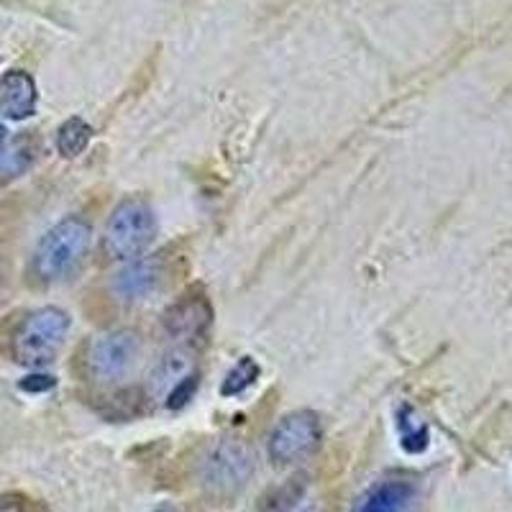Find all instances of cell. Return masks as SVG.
Wrapping results in <instances>:
<instances>
[{
  "mask_svg": "<svg viewBox=\"0 0 512 512\" xmlns=\"http://www.w3.org/2000/svg\"><path fill=\"white\" fill-rule=\"evenodd\" d=\"M93 246V226L80 216H67L49 228L31 256V277L39 285H57L85 264Z\"/></svg>",
  "mask_w": 512,
  "mask_h": 512,
  "instance_id": "obj_1",
  "label": "cell"
},
{
  "mask_svg": "<svg viewBox=\"0 0 512 512\" xmlns=\"http://www.w3.org/2000/svg\"><path fill=\"white\" fill-rule=\"evenodd\" d=\"M144 361V341L131 328H118L90 338L82 346L80 372L100 387H118L136 374Z\"/></svg>",
  "mask_w": 512,
  "mask_h": 512,
  "instance_id": "obj_2",
  "label": "cell"
},
{
  "mask_svg": "<svg viewBox=\"0 0 512 512\" xmlns=\"http://www.w3.org/2000/svg\"><path fill=\"white\" fill-rule=\"evenodd\" d=\"M157 236V216L144 198H126L116 205L100 236V256L105 264L131 262L144 256Z\"/></svg>",
  "mask_w": 512,
  "mask_h": 512,
  "instance_id": "obj_3",
  "label": "cell"
},
{
  "mask_svg": "<svg viewBox=\"0 0 512 512\" xmlns=\"http://www.w3.org/2000/svg\"><path fill=\"white\" fill-rule=\"evenodd\" d=\"M70 333V315L62 308L31 310L18 320L11 333V356L16 364L29 369H41L57 359L64 338Z\"/></svg>",
  "mask_w": 512,
  "mask_h": 512,
  "instance_id": "obj_4",
  "label": "cell"
},
{
  "mask_svg": "<svg viewBox=\"0 0 512 512\" xmlns=\"http://www.w3.org/2000/svg\"><path fill=\"white\" fill-rule=\"evenodd\" d=\"M254 469V448L244 438H221L200 464V484L213 502H231L251 482Z\"/></svg>",
  "mask_w": 512,
  "mask_h": 512,
  "instance_id": "obj_5",
  "label": "cell"
},
{
  "mask_svg": "<svg viewBox=\"0 0 512 512\" xmlns=\"http://www.w3.org/2000/svg\"><path fill=\"white\" fill-rule=\"evenodd\" d=\"M320 441H323V428L318 415L313 410H297L274 425L267 441V454L272 464L292 466L310 459L320 448Z\"/></svg>",
  "mask_w": 512,
  "mask_h": 512,
  "instance_id": "obj_6",
  "label": "cell"
},
{
  "mask_svg": "<svg viewBox=\"0 0 512 512\" xmlns=\"http://www.w3.org/2000/svg\"><path fill=\"white\" fill-rule=\"evenodd\" d=\"M162 326L164 333L175 341V346H185L192 351L198 349L200 344L208 341L210 326H213V305H210L208 295L198 287L187 290L169 305Z\"/></svg>",
  "mask_w": 512,
  "mask_h": 512,
  "instance_id": "obj_7",
  "label": "cell"
},
{
  "mask_svg": "<svg viewBox=\"0 0 512 512\" xmlns=\"http://www.w3.org/2000/svg\"><path fill=\"white\" fill-rule=\"evenodd\" d=\"M169 277V262L167 254L159 251V254H146L139 259H131L126 262V267L116 274L111 280V292L118 303L136 305L144 303L154 292H159L164 287Z\"/></svg>",
  "mask_w": 512,
  "mask_h": 512,
  "instance_id": "obj_8",
  "label": "cell"
},
{
  "mask_svg": "<svg viewBox=\"0 0 512 512\" xmlns=\"http://www.w3.org/2000/svg\"><path fill=\"white\" fill-rule=\"evenodd\" d=\"M195 374V351L185 346H172L154 361L152 374H149V395L152 400H167L169 392L180 387L185 379Z\"/></svg>",
  "mask_w": 512,
  "mask_h": 512,
  "instance_id": "obj_9",
  "label": "cell"
},
{
  "mask_svg": "<svg viewBox=\"0 0 512 512\" xmlns=\"http://www.w3.org/2000/svg\"><path fill=\"white\" fill-rule=\"evenodd\" d=\"M36 111L34 77L24 70H13L0 77V116L24 121Z\"/></svg>",
  "mask_w": 512,
  "mask_h": 512,
  "instance_id": "obj_10",
  "label": "cell"
},
{
  "mask_svg": "<svg viewBox=\"0 0 512 512\" xmlns=\"http://www.w3.org/2000/svg\"><path fill=\"white\" fill-rule=\"evenodd\" d=\"M415 497V487L402 479H387L364 497L356 512H408Z\"/></svg>",
  "mask_w": 512,
  "mask_h": 512,
  "instance_id": "obj_11",
  "label": "cell"
},
{
  "mask_svg": "<svg viewBox=\"0 0 512 512\" xmlns=\"http://www.w3.org/2000/svg\"><path fill=\"white\" fill-rule=\"evenodd\" d=\"M90 139H93V126H90L85 118H67L57 131V149L59 154L67 159L80 157V154L88 149Z\"/></svg>",
  "mask_w": 512,
  "mask_h": 512,
  "instance_id": "obj_12",
  "label": "cell"
},
{
  "mask_svg": "<svg viewBox=\"0 0 512 512\" xmlns=\"http://www.w3.org/2000/svg\"><path fill=\"white\" fill-rule=\"evenodd\" d=\"M259 374H262V367H259V364L251 359V356H244V359H239V364H236V367L226 374V379H223L221 395L223 397L244 395L251 384L259 379Z\"/></svg>",
  "mask_w": 512,
  "mask_h": 512,
  "instance_id": "obj_13",
  "label": "cell"
},
{
  "mask_svg": "<svg viewBox=\"0 0 512 512\" xmlns=\"http://www.w3.org/2000/svg\"><path fill=\"white\" fill-rule=\"evenodd\" d=\"M305 492V479L292 477L287 479L282 487L272 489L267 497H264V510L267 512H287L290 507H295V502L303 497Z\"/></svg>",
  "mask_w": 512,
  "mask_h": 512,
  "instance_id": "obj_14",
  "label": "cell"
},
{
  "mask_svg": "<svg viewBox=\"0 0 512 512\" xmlns=\"http://www.w3.org/2000/svg\"><path fill=\"white\" fill-rule=\"evenodd\" d=\"M29 164H31V149L29 146L24 149V141H21V144H18L11 154H8L6 162H0V175L6 177V180L8 177H16L18 172H24Z\"/></svg>",
  "mask_w": 512,
  "mask_h": 512,
  "instance_id": "obj_15",
  "label": "cell"
},
{
  "mask_svg": "<svg viewBox=\"0 0 512 512\" xmlns=\"http://www.w3.org/2000/svg\"><path fill=\"white\" fill-rule=\"evenodd\" d=\"M195 390H198V374H192L190 379H185V382L180 384V387H175V390L169 392V397L164 402H167L169 410H180L185 408L187 402L192 400V395H195Z\"/></svg>",
  "mask_w": 512,
  "mask_h": 512,
  "instance_id": "obj_16",
  "label": "cell"
},
{
  "mask_svg": "<svg viewBox=\"0 0 512 512\" xmlns=\"http://www.w3.org/2000/svg\"><path fill=\"white\" fill-rule=\"evenodd\" d=\"M0 512H36L34 502L29 497L18 495V492H8L0 495Z\"/></svg>",
  "mask_w": 512,
  "mask_h": 512,
  "instance_id": "obj_17",
  "label": "cell"
},
{
  "mask_svg": "<svg viewBox=\"0 0 512 512\" xmlns=\"http://www.w3.org/2000/svg\"><path fill=\"white\" fill-rule=\"evenodd\" d=\"M54 384H57V379L54 377H47V374H31V377H26L24 382H21V390L47 392V390H52Z\"/></svg>",
  "mask_w": 512,
  "mask_h": 512,
  "instance_id": "obj_18",
  "label": "cell"
},
{
  "mask_svg": "<svg viewBox=\"0 0 512 512\" xmlns=\"http://www.w3.org/2000/svg\"><path fill=\"white\" fill-rule=\"evenodd\" d=\"M152 512H185V510H182V507H177V505H172V502H164V505L154 507Z\"/></svg>",
  "mask_w": 512,
  "mask_h": 512,
  "instance_id": "obj_19",
  "label": "cell"
},
{
  "mask_svg": "<svg viewBox=\"0 0 512 512\" xmlns=\"http://www.w3.org/2000/svg\"><path fill=\"white\" fill-rule=\"evenodd\" d=\"M6 134H8L6 128L0 126V152H3V146H6Z\"/></svg>",
  "mask_w": 512,
  "mask_h": 512,
  "instance_id": "obj_20",
  "label": "cell"
},
{
  "mask_svg": "<svg viewBox=\"0 0 512 512\" xmlns=\"http://www.w3.org/2000/svg\"><path fill=\"white\" fill-rule=\"evenodd\" d=\"M300 512H318V510H315V507H305V510H300Z\"/></svg>",
  "mask_w": 512,
  "mask_h": 512,
  "instance_id": "obj_21",
  "label": "cell"
}]
</instances>
